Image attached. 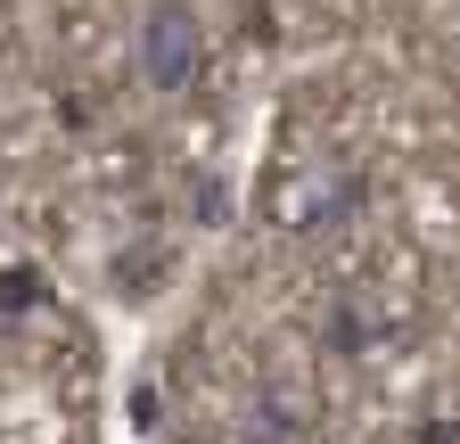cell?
<instances>
[{"label": "cell", "mask_w": 460, "mask_h": 444, "mask_svg": "<svg viewBox=\"0 0 460 444\" xmlns=\"http://www.w3.org/2000/svg\"><path fill=\"white\" fill-rule=\"evenodd\" d=\"M140 75H148V91H198L206 25H198L190 0H148V17H140Z\"/></svg>", "instance_id": "obj_1"}, {"label": "cell", "mask_w": 460, "mask_h": 444, "mask_svg": "<svg viewBox=\"0 0 460 444\" xmlns=\"http://www.w3.org/2000/svg\"><path fill=\"white\" fill-rule=\"evenodd\" d=\"M33 305H49V271L41 263H0V321L33 313Z\"/></svg>", "instance_id": "obj_2"}, {"label": "cell", "mask_w": 460, "mask_h": 444, "mask_svg": "<svg viewBox=\"0 0 460 444\" xmlns=\"http://www.w3.org/2000/svg\"><path fill=\"white\" fill-rule=\"evenodd\" d=\"M420 444H460V412H436V420H420Z\"/></svg>", "instance_id": "obj_3"}, {"label": "cell", "mask_w": 460, "mask_h": 444, "mask_svg": "<svg viewBox=\"0 0 460 444\" xmlns=\"http://www.w3.org/2000/svg\"><path fill=\"white\" fill-rule=\"evenodd\" d=\"M198 214H206V222L222 214V182H214V173H198Z\"/></svg>", "instance_id": "obj_4"}]
</instances>
